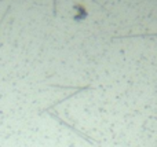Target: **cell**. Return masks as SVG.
<instances>
[{
    "label": "cell",
    "instance_id": "1",
    "mask_svg": "<svg viewBox=\"0 0 157 147\" xmlns=\"http://www.w3.org/2000/svg\"><path fill=\"white\" fill-rule=\"evenodd\" d=\"M50 116H51L52 118H55V120H57L58 123H61V124H62V125L68 127V128L71 129V131H73L75 134H77V135H78V136H80V138H83V139H86V140H87V142H88V143H95V142H94V139H91V138H88V136H87L86 134H83V132H81V131H78L77 128H75V127H72L71 124H68V123H66V121H63L62 118H61V117H58L57 114H54V113H50Z\"/></svg>",
    "mask_w": 157,
    "mask_h": 147
}]
</instances>
